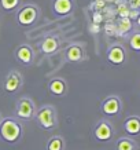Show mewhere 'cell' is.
<instances>
[{"instance_id": "cell-1", "label": "cell", "mask_w": 140, "mask_h": 150, "mask_svg": "<svg viewBox=\"0 0 140 150\" xmlns=\"http://www.w3.org/2000/svg\"><path fill=\"white\" fill-rule=\"evenodd\" d=\"M22 124L15 118H3L0 121V138L7 143H17L22 138Z\"/></svg>"}, {"instance_id": "cell-2", "label": "cell", "mask_w": 140, "mask_h": 150, "mask_svg": "<svg viewBox=\"0 0 140 150\" xmlns=\"http://www.w3.org/2000/svg\"><path fill=\"white\" fill-rule=\"evenodd\" d=\"M40 15V10L36 4H23L19 6V8L17 10V15H15V21L21 26H32L36 23Z\"/></svg>"}, {"instance_id": "cell-3", "label": "cell", "mask_w": 140, "mask_h": 150, "mask_svg": "<svg viewBox=\"0 0 140 150\" xmlns=\"http://www.w3.org/2000/svg\"><path fill=\"white\" fill-rule=\"evenodd\" d=\"M34 118H36L37 124L45 131H51L58 125L56 113H55V109L52 106H43L41 109L36 110Z\"/></svg>"}, {"instance_id": "cell-4", "label": "cell", "mask_w": 140, "mask_h": 150, "mask_svg": "<svg viewBox=\"0 0 140 150\" xmlns=\"http://www.w3.org/2000/svg\"><path fill=\"white\" fill-rule=\"evenodd\" d=\"M15 114L17 117L21 118V120H32L34 118V114H36V106H34V102L29 98H21V99L17 102V109H15Z\"/></svg>"}, {"instance_id": "cell-5", "label": "cell", "mask_w": 140, "mask_h": 150, "mask_svg": "<svg viewBox=\"0 0 140 150\" xmlns=\"http://www.w3.org/2000/svg\"><path fill=\"white\" fill-rule=\"evenodd\" d=\"M94 137L98 142H107L113 138V128H111V124L106 121V120H102L96 124L95 131H94Z\"/></svg>"}, {"instance_id": "cell-6", "label": "cell", "mask_w": 140, "mask_h": 150, "mask_svg": "<svg viewBox=\"0 0 140 150\" xmlns=\"http://www.w3.org/2000/svg\"><path fill=\"white\" fill-rule=\"evenodd\" d=\"M22 87V76L18 72H10L4 80V91L8 94H15Z\"/></svg>"}, {"instance_id": "cell-7", "label": "cell", "mask_w": 140, "mask_h": 150, "mask_svg": "<svg viewBox=\"0 0 140 150\" xmlns=\"http://www.w3.org/2000/svg\"><path fill=\"white\" fill-rule=\"evenodd\" d=\"M51 3L56 17H65L74 11V0H52Z\"/></svg>"}, {"instance_id": "cell-8", "label": "cell", "mask_w": 140, "mask_h": 150, "mask_svg": "<svg viewBox=\"0 0 140 150\" xmlns=\"http://www.w3.org/2000/svg\"><path fill=\"white\" fill-rule=\"evenodd\" d=\"M15 58L18 62H21L22 65H30L33 64L34 59V51L29 44H21V46L15 50Z\"/></svg>"}, {"instance_id": "cell-9", "label": "cell", "mask_w": 140, "mask_h": 150, "mask_svg": "<svg viewBox=\"0 0 140 150\" xmlns=\"http://www.w3.org/2000/svg\"><path fill=\"white\" fill-rule=\"evenodd\" d=\"M65 57H66L68 62L77 64V62H81L82 59H84L85 52H84V48H82L81 44H70L68 47L66 52H65Z\"/></svg>"}, {"instance_id": "cell-10", "label": "cell", "mask_w": 140, "mask_h": 150, "mask_svg": "<svg viewBox=\"0 0 140 150\" xmlns=\"http://www.w3.org/2000/svg\"><path fill=\"white\" fill-rule=\"evenodd\" d=\"M107 61L113 65H121L125 61V50L120 44H113L107 51Z\"/></svg>"}, {"instance_id": "cell-11", "label": "cell", "mask_w": 140, "mask_h": 150, "mask_svg": "<svg viewBox=\"0 0 140 150\" xmlns=\"http://www.w3.org/2000/svg\"><path fill=\"white\" fill-rule=\"evenodd\" d=\"M100 109L107 116H115L121 110V102H120V99H118L117 96H108L107 99H104L102 102Z\"/></svg>"}, {"instance_id": "cell-12", "label": "cell", "mask_w": 140, "mask_h": 150, "mask_svg": "<svg viewBox=\"0 0 140 150\" xmlns=\"http://www.w3.org/2000/svg\"><path fill=\"white\" fill-rule=\"evenodd\" d=\"M59 44H61V41H59L58 37L50 35V36H47L43 39V41H41V44H40V50L43 54L51 55L58 51Z\"/></svg>"}, {"instance_id": "cell-13", "label": "cell", "mask_w": 140, "mask_h": 150, "mask_svg": "<svg viewBox=\"0 0 140 150\" xmlns=\"http://www.w3.org/2000/svg\"><path fill=\"white\" fill-rule=\"evenodd\" d=\"M48 91L55 96H62L68 92V84H66V81L63 79L55 77L48 84Z\"/></svg>"}, {"instance_id": "cell-14", "label": "cell", "mask_w": 140, "mask_h": 150, "mask_svg": "<svg viewBox=\"0 0 140 150\" xmlns=\"http://www.w3.org/2000/svg\"><path fill=\"white\" fill-rule=\"evenodd\" d=\"M124 128L129 135H137L140 134V118L139 117H129L125 120Z\"/></svg>"}, {"instance_id": "cell-15", "label": "cell", "mask_w": 140, "mask_h": 150, "mask_svg": "<svg viewBox=\"0 0 140 150\" xmlns=\"http://www.w3.org/2000/svg\"><path fill=\"white\" fill-rule=\"evenodd\" d=\"M47 150H65V141L61 135L52 137L47 143Z\"/></svg>"}, {"instance_id": "cell-16", "label": "cell", "mask_w": 140, "mask_h": 150, "mask_svg": "<svg viewBox=\"0 0 140 150\" xmlns=\"http://www.w3.org/2000/svg\"><path fill=\"white\" fill-rule=\"evenodd\" d=\"M19 6H21V0H0V7L6 13H13L19 8Z\"/></svg>"}, {"instance_id": "cell-17", "label": "cell", "mask_w": 140, "mask_h": 150, "mask_svg": "<svg viewBox=\"0 0 140 150\" xmlns=\"http://www.w3.org/2000/svg\"><path fill=\"white\" fill-rule=\"evenodd\" d=\"M132 29V21L128 17L125 18H121L118 21V25H117V32L124 35V33H128L129 30Z\"/></svg>"}, {"instance_id": "cell-18", "label": "cell", "mask_w": 140, "mask_h": 150, "mask_svg": "<svg viewBox=\"0 0 140 150\" xmlns=\"http://www.w3.org/2000/svg\"><path fill=\"white\" fill-rule=\"evenodd\" d=\"M117 150H135V143L128 138H122L117 142Z\"/></svg>"}, {"instance_id": "cell-19", "label": "cell", "mask_w": 140, "mask_h": 150, "mask_svg": "<svg viewBox=\"0 0 140 150\" xmlns=\"http://www.w3.org/2000/svg\"><path fill=\"white\" fill-rule=\"evenodd\" d=\"M129 46L132 50L135 51H140V32L133 33L129 39Z\"/></svg>"}, {"instance_id": "cell-20", "label": "cell", "mask_w": 140, "mask_h": 150, "mask_svg": "<svg viewBox=\"0 0 140 150\" xmlns=\"http://www.w3.org/2000/svg\"><path fill=\"white\" fill-rule=\"evenodd\" d=\"M103 21V15H102V13L100 11H95L94 13V15H92V22L94 23H99L100 25V22Z\"/></svg>"}, {"instance_id": "cell-21", "label": "cell", "mask_w": 140, "mask_h": 150, "mask_svg": "<svg viewBox=\"0 0 140 150\" xmlns=\"http://www.w3.org/2000/svg\"><path fill=\"white\" fill-rule=\"evenodd\" d=\"M118 14H120L121 18H125V17L129 15V8L127 6H121V7H118Z\"/></svg>"}, {"instance_id": "cell-22", "label": "cell", "mask_w": 140, "mask_h": 150, "mask_svg": "<svg viewBox=\"0 0 140 150\" xmlns=\"http://www.w3.org/2000/svg\"><path fill=\"white\" fill-rule=\"evenodd\" d=\"M140 15V13H139V10L137 8H132V10H129V15H128V18L131 19H137V17Z\"/></svg>"}, {"instance_id": "cell-23", "label": "cell", "mask_w": 140, "mask_h": 150, "mask_svg": "<svg viewBox=\"0 0 140 150\" xmlns=\"http://www.w3.org/2000/svg\"><path fill=\"white\" fill-rule=\"evenodd\" d=\"M89 32L91 33H94V35H96V33H99L100 32V25L99 23H91V26H89Z\"/></svg>"}, {"instance_id": "cell-24", "label": "cell", "mask_w": 140, "mask_h": 150, "mask_svg": "<svg viewBox=\"0 0 140 150\" xmlns=\"http://www.w3.org/2000/svg\"><path fill=\"white\" fill-rule=\"evenodd\" d=\"M115 30H117V26H114V25H111V23H107V26H106V33L113 35Z\"/></svg>"}, {"instance_id": "cell-25", "label": "cell", "mask_w": 140, "mask_h": 150, "mask_svg": "<svg viewBox=\"0 0 140 150\" xmlns=\"http://www.w3.org/2000/svg\"><path fill=\"white\" fill-rule=\"evenodd\" d=\"M136 21H137V23H139V25H140V15H139V17H137V19H136Z\"/></svg>"}, {"instance_id": "cell-26", "label": "cell", "mask_w": 140, "mask_h": 150, "mask_svg": "<svg viewBox=\"0 0 140 150\" xmlns=\"http://www.w3.org/2000/svg\"><path fill=\"white\" fill-rule=\"evenodd\" d=\"M1 120H3V117H1V114H0V121H1Z\"/></svg>"}, {"instance_id": "cell-27", "label": "cell", "mask_w": 140, "mask_h": 150, "mask_svg": "<svg viewBox=\"0 0 140 150\" xmlns=\"http://www.w3.org/2000/svg\"><path fill=\"white\" fill-rule=\"evenodd\" d=\"M108 1H113V0H108Z\"/></svg>"}, {"instance_id": "cell-28", "label": "cell", "mask_w": 140, "mask_h": 150, "mask_svg": "<svg viewBox=\"0 0 140 150\" xmlns=\"http://www.w3.org/2000/svg\"><path fill=\"white\" fill-rule=\"evenodd\" d=\"M139 8H140V7H139Z\"/></svg>"}]
</instances>
